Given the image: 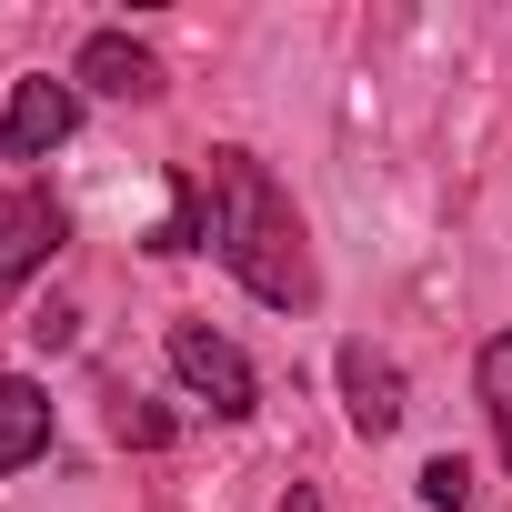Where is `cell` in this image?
I'll list each match as a JSON object with an SVG mask.
<instances>
[{
    "mask_svg": "<svg viewBox=\"0 0 512 512\" xmlns=\"http://www.w3.org/2000/svg\"><path fill=\"white\" fill-rule=\"evenodd\" d=\"M41 452H51V392L31 372H11V382H0V472H21Z\"/></svg>",
    "mask_w": 512,
    "mask_h": 512,
    "instance_id": "cell-7",
    "label": "cell"
},
{
    "mask_svg": "<svg viewBox=\"0 0 512 512\" xmlns=\"http://www.w3.org/2000/svg\"><path fill=\"white\" fill-rule=\"evenodd\" d=\"M111 442H131V452H161V442H171V412H151V402H121V412H111Z\"/></svg>",
    "mask_w": 512,
    "mask_h": 512,
    "instance_id": "cell-11",
    "label": "cell"
},
{
    "mask_svg": "<svg viewBox=\"0 0 512 512\" xmlns=\"http://www.w3.org/2000/svg\"><path fill=\"white\" fill-rule=\"evenodd\" d=\"M171 372H181V392L191 402H211L221 422H251V412H262V372H251L241 362V342L231 332H211V322H171Z\"/></svg>",
    "mask_w": 512,
    "mask_h": 512,
    "instance_id": "cell-2",
    "label": "cell"
},
{
    "mask_svg": "<svg viewBox=\"0 0 512 512\" xmlns=\"http://www.w3.org/2000/svg\"><path fill=\"white\" fill-rule=\"evenodd\" d=\"M71 91H101V101H161V61H151L131 31H91L81 61H71Z\"/></svg>",
    "mask_w": 512,
    "mask_h": 512,
    "instance_id": "cell-6",
    "label": "cell"
},
{
    "mask_svg": "<svg viewBox=\"0 0 512 512\" xmlns=\"http://www.w3.org/2000/svg\"><path fill=\"white\" fill-rule=\"evenodd\" d=\"M472 392H482V412H492V442H502V462H512V332H492V342H482V362H472Z\"/></svg>",
    "mask_w": 512,
    "mask_h": 512,
    "instance_id": "cell-9",
    "label": "cell"
},
{
    "mask_svg": "<svg viewBox=\"0 0 512 512\" xmlns=\"http://www.w3.org/2000/svg\"><path fill=\"white\" fill-rule=\"evenodd\" d=\"M422 512H472V462L462 452H432L422 462Z\"/></svg>",
    "mask_w": 512,
    "mask_h": 512,
    "instance_id": "cell-10",
    "label": "cell"
},
{
    "mask_svg": "<svg viewBox=\"0 0 512 512\" xmlns=\"http://www.w3.org/2000/svg\"><path fill=\"white\" fill-rule=\"evenodd\" d=\"M61 201L41 191V181H11V191H0V302H11L41 262H51V251H61Z\"/></svg>",
    "mask_w": 512,
    "mask_h": 512,
    "instance_id": "cell-4",
    "label": "cell"
},
{
    "mask_svg": "<svg viewBox=\"0 0 512 512\" xmlns=\"http://www.w3.org/2000/svg\"><path fill=\"white\" fill-rule=\"evenodd\" d=\"M282 512H322V492H302V482H292V502H282Z\"/></svg>",
    "mask_w": 512,
    "mask_h": 512,
    "instance_id": "cell-12",
    "label": "cell"
},
{
    "mask_svg": "<svg viewBox=\"0 0 512 512\" xmlns=\"http://www.w3.org/2000/svg\"><path fill=\"white\" fill-rule=\"evenodd\" d=\"M211 241H221V272L251 292V302H272V312H312L322 302V272H312V241H302V211L292 191L262 171V151H211Z\"/></svg>",
    "mask_w": 512,
    "mask_h": 512,
    "instance_id": "cell-1",
    "label": "cell"
},
{
    "mask_svg": "<svg viewBox=\"0 0 512 512\" xmlns=\"http://www.w3.org/2000/svg\"><path fill=\"white\" fill-rule=\"evenodd\" d=\"M342 412H352V432L362 442H382V432H402V362L392 352H372V342H342Z\"/></svg>",
    "mask_w": 512,
    "mask_h": 512,
    "instance_id": "cell-5",
    "label": "cell"
},
{
    "mask_svg": "<svg viewBox=\"0 0 512 512\" xmlns=\"http://www.w3.org/2000/svg\"><path fill=\"white\" fill-rule=\"evenodd\" d=\"M201 241H211V181L201 171H171V221L151 231V251L181 262V251H201Z\"/></svg>",
    "mask_w": 512,
    "mask_h": 512,
    "instance_id": "cell-8",
    "label": "cell"
},
{
    "mask_svg": "<svg viewBox=\"0 0 512 512\" xmlns=\"http://www.w3.org/2000/svg\"><path fill=\"white\" fill-rule=\"evenodd\" d=\"M71 131H81V91L71 81H51V71L11 81V101H0V161H51Z\"/></svg>",
    "mask_w": 512,
    "mask_h": 512,
    "instance_id": "cell-3",
    "label": "cell"
}]
</instances>
